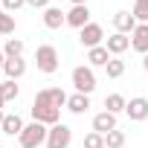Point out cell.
Here are the masks:
<instances>
[{
  "label": "cell",
  "mask_w": 148,
  "mask_h": 148,
  "mask_svg": "<svg viewBox=\"0 0 148 148\" xmlns=\"http://www.w3.org/2000/svg\"><path fill=\"white\" fill-rule=\"evenodd\" d=\"M47 134H49V128L47 125H41V122H32V125H26L23 131H21V145L23 148H38V145H47Z\"/></svg>",
  "instance_id": "cell-1"
},
{
  "label": "cell",
  "mask_w": 148,
  "mask_h": 148,
  "mask_svg": "<svg viewBox=\"0 0 148 148\" xmlns=\"http://www.w3.org/2000/svg\"><path fill=\"white\" fill-rule=\"evenodd\" d=\"M73 87H76V93H84V96H90L93 90H96V76H93V70L90 67H76L73 70Z\"/></svg>",
  "instance_id": "cell-2"
},
{
  "label": "cell",
  "mask_w": 148,
  "mask_h": 148,
  "mask_svg": "<svg viewBox=\"0 0 148 148\" xmlns=\"http://www.w3.org/2000/svg\"><path fill=\"white\" fill-rule=\"evenodd\" d=\"M35 64H38L41 73H55V70H58V49H55L52 44L38 47V49H35Z\"/></svg>",
  "instance_id": "cell-3"
},
{
  "label": "cell",
  "mask_w": 148,
  "mask_h": 148,
  "mask_svg": "<svg viewBox=\"0 0 148 148\" xmlns=\"http://www.w3.org/2000/svg\"><path fill=\"white\" fill-rule=\"evenodd\" d=\"M32 119L41 122V125H47V128H52L61 119V108H52L47 102H32Z\"/></svg>",
  "instance_id": "cell-4"
},
{
  "label": "cell",
  "mask_w": 148,
  "mask_h": 148,
  "mask_svg": "<svg viewBox=\"0 0 148 148\" xmlns=\"http://www.w3.org/2000/svg\"><path fill=\"white\" fill-rule=\"evenodd\" d=\"M70 142H73V128H70V125L58 122V125L49 128V134H47V148H70Z\"/></svg>",
  "instance_id": "cell-5"
},
{
  "label": "cell",
  "mask_w": 148,
  "mask_h": 148,
  "mask_svg": "<svg viewBox=\"0 0 148 148\" xmlns=\"http://www.w3.org/2000/svg\"><path fill=\"white\" fill-rule=\"evenodd\" d=\"M67 99H70V96H67L61 87H44V90L35 93V102H47V105H52V108H64Z\"/></svg>",
  "instance_id": "cell-6"
},
{
  "label": "cell",
  "mask_w": 148,
  "mask_h": 148,
  "mask_svg": "<svg viewBox=\"0 0 148 148\" xmlns=\"http://www.w3.org/2000/svg\"><path fill=\"white\" fill-rule=\"evenodd\" d=\"M102 38H105V32H102V26H99V23H87L84 29H79V41H82L87 49L102 47Z\"/></svg>",
  "instance_id": "cell-7"
},
{
  "label": "cell",
  "mask_w": 148,
  "mask_h": 148,
  "mask_svg": "<svg viewBox=\"0 0 148 148\" xmlns=\"http://www.w3.org/2000/svg\"><path fill=\"white\" fill-rule=\"evenodd\" d=\"M125 113H128L134 122H142V119H148V99H145V96H136V99H131V102L125 105Z\"/></svg>",
  "instance_id": "cell-8"
},
{
  "label": "cell",
  "mask_w": 148,
  "mask_h": 148,
  "mask_svg": "<svg viewBox=\"0 0 148 148\" xmlns=\"http://www.w3.org/2000/svg\"><path fill=\"white\" fill-rule=\"evenodd\" d=\"M67 23H70L73 29H84V26L90 23V9H87V3H84V6H73V9L67 12Z\"/></svg>",
  "instance_id": "cell-9"
},
{
  "label": "cell",
  "mask_w": 148,
  "mask_h": 148,
  "mask_svg": "<svg viewBox=\"0 0 148 148\" xmlns=\"http://www.w3.org/2000/svg\"><path fill=\"white\" fill-rule=\"evenodd\" d=\"M93 131L96 134H110V131H116V113H108V110H102V113H96L93 116Z\"/></svg>",
  "instance_id": "cell-10"
},
{
  "label": "cell",
  "mask_w": 148,
  "mask_h": 148,
  "mask_svg": "<svg viewBox=\"0 0 148 148\" xmlns=\"http://www.w3.org/2000/svg\"><path fill=\"white\" fill-rule=\"evenodd\" d=\"M67 23V12H61L58 6H47L44 9V26L47 29H61Z\"/></svg>",
  "instance_id": "cell-11"
},
{
  "label": "cell",
  "mask_w": 148,
  "mask_h": 148,
  "mask_svg": "<svg viewBox=\"0 0 148 148\" xmlns=\"http://www.w3.org/2000/svg\"><path fill=\"white\" fill-rule=\"evenodd\" d=\"M113 26H116V32H122V35H128V32H134L139 23H136V18H134V12H116L113 15Z\"/></svg>",
  "instance_id": "cell-12"
},
{
  "label": "cell",
  "mask_w": 148,
  "mask_h": 148,
  "mask_svg": "<svg viewBox=\"0 0 148 148\" xmlns=\"http://www.w3.org/2000/svg\"><path fill=\"white\" fill-rule=\"evenodd\" d=\"M131 47L142 55H148V23H139L134 32H131Z\"/></svg>",
  "instance_id": "cell-13"
},
{
  "label": "cell",
  "mask_w": 148,
  "mask_h": 148,
  "mask_svg": "<svg viewBox=\"0 0 148 148\" xmlns=\"http://www.w3.org/2000/svg\"><path fill=\"white\" fill-rule=\"evenodd\" d=\"M23 73H26V61H23V55H21V58H6V64H3V76H6V79L18 82Z\"/></svg>",
  "instance_id": "cell-14"
},
{
  "label": "cell",
  "mask_w": 148,
  "mask_h": 148,
  "mask_svg": "<svg viewBox=\"0 0 148 148\" xmlns=\"http://www.w3.org/2000/svg\"><path fill=\"white\" fill-rule=\"evenodd\" d=\"M105 47H108V52H110V55H116V58H119V55L131 47V38H128V35H122V32H113V35L108 38V44H105Z\"/></svg>",
  "instance_id": "cell-15"
},
{
  "label": "cell",
  "mask_w": 148,
  "mask_h": 148,
  "mask_svg": "<svg viewBox=\"0 0 148 148\" xmlns=\"http://www.w3.org/2000/svg\"><path fill=\"white\" fill-rule=\"evenodd\" d=\"M0 128H3L6 136H21V131H23L26 125H23V119H21L18 113H6V119H3V125H0Z\"/></svg>",
  "instance_id": "cell-16"
},
{
  "label": "cell",
  "mask_w": 148,
  "mask_h": 148,
  "mask_svg": "<svg viewBox=\"0 0 148 148\" xmlns=\"http://www.w3.org/2000/svg\"><path fill=\"white\" fill-rule=\"evenodd\" d=\"M87 108H90V96H84V93H76V96H70V99H67V110H70V113H76V116L87 113Z\"/></svg>",
  "instance_id": "cell-17"
},
{
  "label": "cell",
  "mask_w": 148,
  "mask_h": 148,
  "mask_svg": "<svg viewBox=\"0 0 148 148\" xmlns=\"http://www.w3.org/2000/svg\"><path fill=\"white\" fill-rule=\"evenodd\" d=\"M87 61H90V67H108V61H110L108 47H93V49H87Z\"/></svg>",
  "instance_id": "cell-18"
},
{
  "label": "cell",
  "mask_w": 148,
  "mask_h": 148,
  "mask_svg": "<svg viewBox=\"0 0 148 148\" xmlns=\"http://www.w3.org/2000/svg\"><path fill=\"white\" fill-rule=\"evenodd\" d=\"M18 93H21V87H18L12 79H6L3 84H0V99H3V102H15V99H18Z\"/></svg>",
  "instance_id": "cell-19"
},
{
  "label": "cell",
  "mask_w": 148,
  "mask_h": 148,
  "mask_svg": "<svg viewBox=\"0 0 148 148\" xmlns=\"http://www.w3.org/2000/svg\"><path fill=\"white\" fill-rule=\"evenodd\" d=\"M3 55H6V58H21V55H23V41H21V38H9L6 47H3Z\"/></svg>",
  "instance_id": "cell-20"
},
{
  "label": "cell",
  "mask_w": 148,
  "mask_h": 148,
  "mask_svg": "<svg viewBox=\"0 0 148 148\" xmlns=\"http://www.w3.org/2000/svg\"><path fill=\"white\" fill-rule=\"evenodd\" d=\"M125 96H119V93H110L108 99H105V108H108V113H119V110H125Z\"/></svg>",
  "instance_id": "cell-21"
},
{
  "label": "cell",
  "mask_w": 148,
  "mask_h": 148,
  "mask_svg": "<svg viewBox=\"0 0 148 148\" xmlns=\"http://www.w3.org/2000/svg\"><path fill=\"white\" fill-rule=\"evenodd\" d=\"M12 32H15V15L0 9V35H12Z\"/></svg>",
  "instance_id": "cell-22"
},
{
  "label": "cell",
  "mask_w": 148,
  "mask_h": 148,
  "mask_svg": "<svg viewBox=\"0 0 148 148\" xmlns=\"http://www.w3.org/2000/svg\"><path fill=\"white\" fill-rule=\"evenodd\" d=\"M105 70H108V79H119L122 73H125V61H122V58H110Z\"/></svg>",
  "instance_id": "cell-23"
},
{
  "label": "cell",
  "mask_w": 148,
  "mask_h": 148,
  "mask_svg": "<svg viewBox=\"0 0 148 148\" xmlns=\"http://www.w3.org/2000/svg\"><path fill=\"white\" fill-rule=\"evenodd\" d=\"M134 18L136 23H148V0H134Z\"/></svg>",
  "instance_id": "cell-24"
},
{
  "label": "cell",
  "mask_w": 148,
  "mask_h": 148,
  "mask_svg": "<svg viewBox=\"0 0 148 148\" xmlns=\"http://www.w3.org/2000/svg\"><path fill=\"white\" fill-rule=\"evenodd\" d=\"M105 145H108V148H122V145H125V134H122V131L105 134Z\"/></svg>",
  "instance_id": "cell-25"
},
{
  "label": "cell",
  "mask_w": 148,
  "mask_h": 148,
  "mask_svg": "<svg viewBox=\"0 0 148 148\" xmlns=\"http://www.w3.org/2000/svg\"><path fill=\"white\" fill-rule=\"evenodd\" d=\"M84 148H108V145H105V136H102V134L90 131V134L84 136Z\"/></svg>",
  "instance_id": "cell-26"
},
{
  "label": "cell",
  "mask_w": 148,
  "mask_h": 148,
  "mask_svg": "<svg viewBox=\"0 0 148 148\" xmlns=\"http://www.w3.org/2000/svg\"><path fill=\"white\" fill-rule=\"evenodd\" d=\"M21 6H26V0H3V9L12 15V12H18Z\"/></svg>",
  "instance_id": "cell-27"
},
{
  "label": "cell",
  "mask_w": 148,
  "mask_h": 148,
  "mask_svg": "<svg viewBox=\"0 0 148 148\" xmlns=\"http://www.w3.org/2000/svg\"><path fill=\"white\" fill-rule=\"evenodd\" d=\"M26 6H35V9H47L49 0H26Z\"/></svg>",
  "instance_id": "cell-28"
},
{
  "label": "cell",
  "mask_w": 148,
  "mask_h": 148,
  "mask_svg": "<svg viewBox=\"0 0 148 148\" xmlns=\"http://www.w3.org/2000/svg\"><path fill=\"white\" fill-rule=\"evenodd\" d=\"M3 64H6V55H3V49H0V76H3Z\"/></svg>",
  "instance_id": "cell-29"
},
{
  "label": "cell",
  "mask_w": 148,
  "mask_h": 148,
  "mask_svg": "<svg viewBox=\"0 0 148 148\" xmlns=\"http://www.w3.org/2000/svg\"><path fill=\"white\" fill-rule=\"evenodd\" d=\"M142 67H145V73H148V55H142Z\"/></svg>",
  "instance_id": "cell-30"
},
{
  "label": "cell",
  "mask_w": 148,
  "mask_h": 148,
  "mask_svg": "<svg viewBox=\"0 0 148 148\" xmlns=\"http://www.w3.org/2000/svg\"><path fill=\"white\" fill-rule=\"evenodd\" d=\"M87 3V0H73V6H84Z\"/></svg>",
  "instance_id": "cell-31"
},
{
  "label": "cell",
  "mask_w": 148,
  "mask_h": 148,
  "mask_svg": "<svg viewBox=\"0 0 148 148\" xmlns=\"http://www.w3.org/2000/svg\"><path fill=\"white\" fill-rule=\"evenodd\" d=\"M3 119H6V113H3V110H0V125H3Z\"/></svg>",
  "instance_id": "cell-32"
},
{
  "label": "cell",
  "mask_w": 148,
  "mask_h": 148,
  "mask_svg": "<svg viewBox=\"0 0 148 148\" xmlns=\"http://www.w3.org/2000/svg\"><path fill=\"white\" fill-rule=\"evenodd\" d=\"M3 105H6V102H3V99H0V110H3Z\"/></svg>",
  "instance_id": "cell-33"
},
{
  "label": "cell",
  "mask_w": 148,
  "mask_h": 148,
  "mask_svg": "<svg viewBox=\"0 0 148 148\" xmlns=\"http://www.w3.org/2000/svg\"><path fill=\"white\" fill-rule=\"evenodd\" d=\"M0 3H3V0H0Z\"/></svg>",
  "instance_id": "cell-34"
},
{
  "label": "cell",
  "mask_w": 148,
  "mask_h": 148,
  "mask_svg": "<svg viewBox=\"0 0 148 148\" xmlns=\"http://www.w3.org/2000/svg\"><path fill=\"white\" fill-rule=\"evenodd\" d=\"M0 148H3V145H0Z\"/></svg>",
  "instance_id": "cell-35"
}]
</instances>
